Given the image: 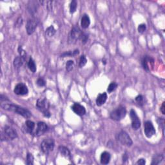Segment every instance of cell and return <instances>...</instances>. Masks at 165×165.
<instances>
[{"label":"cell","mask_w":165,"mask_h":165,"mask_svg":"<svg viewBox=\"0 0 165 165\" xmlns=\"http://www.w3.org/2000/svg\"><path fill=\"white\" fill-rule=\"evenodd\" d=\"M82 32L79 28L78 26H74L72 29L71 33L69 34V43H75L77 41L80 40L81 37Z\"/></svg>","instance_id":"7"},{"label":"cell","mask_w":165,"mask_h":165,"mask_svg":"<svg viewBox=\"0 0 165 165\" xmlns=\"http://www.w3.org/2000/svg\"><path fill=\"white\" fill-rule=\"evenodd\" d=\"M48 130L49 127L45 122L39 121L37 122L36 130L34 132V133L32 134V135H34V136L36 137L41 136L42 135H43L45 133H46V132L48 131Z\"/></svg>","instance_id":"10"},{"label":"cell","mask_w":165,"mask_h":165,"mask_svg":"<svg viewBox=\"0 0 165 165\" xmlns=\"http://www.w3.org/2000/svg\"><path fill=\"white\" fill-rule=\"evenodd\" d=\"M77 7V3L76 0H73L70 4V12L71 14H74L76 11Z\"/></svg>","instance_id":"26"},{"label":"cell","mask_w":165,"mask_h":165,"mask_svg":"<svg viewBox=\"0 0 165 165\" xmlns=\"http://www.w3.org/2000/svg\"><path fill=\"white\" fill-rule=\"evenodd\" d=\"M117 140L122 145L130 147L133 144V141L129 135L124 131H121L117 134Z\"/></svg>","instance_id":"6"},{"label":"cell","mask_w":165,"mask_h":165,"mask_svg":"<svg viewBox=\"0 0 165 165\" xmlns=\"http://www.w3.org/2000/svg\"><path fill=\"white\" fill-rule=\"evenodd\" d=\"M128 155L126 152H125V153L123 154V156H122V162L124 163V162H126L128 161Z\"/></svg>","instance_id":"38"},{"label":"cell","mask_w":165,"mask_h":165,"mask_svg":"<svg viewBox=\"0 0 165 165\" xmlns=\"http://www.w3.org/2000/svg\"><path fill=\"white\" fill-rule=\"evenodd\" d=\"M146 164V161L144 159H139L138 161H137L136 162V164H140V165H144Z\"/></svg>","instance_id":"37"},{"label":"cell","mask_w":165,"mask_h":165,"mask_svg":"<svg viewBox=\"0 0 165 165\" xmlns=\"http://www.w3.org/2000/svg\"><path fill=\"white\" fill-rule=\"evenodd\" d=\"M56 34V30H55L54 26H50L46 29L45 31V35L46 36L49 37H51L52 36H54V35Z\"/></svg>","instance_id":"24"},{"label":"cell","mask_w":165,"mask_h":165,"mask_svg":"<svg viewBox=\"0 0 165 165\" xmlns=\"http://www.w3.org/2000/svg\"><path fill=\"white\" fill-rule=\"evenodd\" d=\"M117 84L116 82H112L110 84H109L108 86V88H107V91H108V93H111L113 91H114L117 88Z\"/></svg>","instance_id":"28"},{"label":"cell","mask_w":165,"mask_h":165,"mask_svg":"<svg viewBox=\"0 0 165 165\" xmlns=\"http://www.w3.org/2000/svg\"><path fill=\"white\" fill-rule=\"evenodd\" d=\"M146 26L145 24L142 23L140 24L138 26V28H137V30H138V32L139 33H143V32L146 31Z\"/></svg>","instance_id":"35"},{"label":"cell","mask_w":165,"mask_h":165,"mask_svg":"<svg viewBox=\"0 0 165 165\" xmlns=\"http://www.w3.org/2000/svg\"><path fill=\"white\" fill-rule=\"evenodd\" d=\"M59 151L60 152V154H61V156L66 157V158L71 159V152H70V150L67 147L64 146H60L59 147Z\"/></svg>","instance_id":"19"},{"label":"cell","mask_w":165,"mask_h":165,"mask_svg":"<svg viewBox=\"0 0 165 165\" xmlns=\"http://www.w3.org/2000/svg\"><path fill=\"white\" fill-rule=\"evenodd\" d=\"M14 92L17 96H27L29 93V89L26 84L20 82L15 86Z\"/></svg>","instance_id":"13"},{"label":"cell","mask_w":165,"mask_h":165,"mask_svg":"<svg viewBox=\"0 0 165 165\" xmlns=\"http://www.w3.org/2000/svg\"><path fill=\"white\" fill-rule=\"evenodd\" d=\"M36 107L47 118H49L51 116V114L49 111V103L46 99L40 98L37 99Z\"/></svg>","instance_id":"2"},{"label":"cell","mask_w":165,"mask_h":165,"mask_svg":"<svg viewBox=\"0 0 165 165\" xmlns=\"http://www.w3.org/2000/svg\"><path fill=\"white\" fill-rule=\"evenodd\" d=\"M102 63H103L104 65H106V60H102Z\"/></svg>","instance_id":"42"},{"label":"cell","mask_w":165,"mask_h":165,"mask_svg":"<svg viewBox=\"0 0 165 165\" xmlns=\"http://www.w3.org/2000/svg\"><path fill=\"white\" fill-rule=\"evenodd\" d=\"M36 83L37 85L40 87H43L46 85V81H45V79L42 77H39V78L37 80Z\"/></svg>","instance_id":"34"},{"label":"cell","mask_w":165,"mask_h":165,"mask_svg":"<svg viewBox=\"0 0 165 165\" xmlns=\"http://www.w3.org/2000/svg\"><path fill=\"white\" fill-rule=\"evenodd\" d=\"M34 157L32 156V154L28 153L27 155V159H26V164L28 165H32L34 164Z\"/></svg>","instance_id":"27"},{"label":"cell","mask_w":165,"mask_h":165,"mask_svg":"<svg viewBox=\"0 0 165 165\" xmlns=\"http://www.w3.org/2000/svg\"><path fill=\"white\" fill-rule=\"evenodd\" d=\"M1 106L3 110L10 112H13L14 113H16L20 115V116L24 117L25 118H29L31 116V112L28 109L18 105H16V104L1 103Z\"/></svg>","instance_id":"1"},{"label":"cell","mask_w":165,"mask_h":165,"mask_svg":"<svg viewBox=\"0 0 165 165\" xmlns=\"http://www.w3.org/2000/svg\"><path fill=\"white\" fill-rule=\"evenodd\" d=\"M55 146L54 140L52 138L45 139L41 143V148L43 153L48 154L53 151Z\"/></svg>","instance_id":"5"},{"label":"cell","mask_w":165,"mask_h":165,"mask_svg":"<svg viewBox=\"0 0 165 165\" xmlns=\"http://www.w3.org/2000/svg\"><path fill=\"white\" fill-rule=\"evenodd\" d=\"M90 19L88 15L84 14L83 16H82L81 20V27L82 29H86L87 28H88V27L90 26Z\"/></svg>","instance_id":"18"},{"label":"cell","mask_w":165,"mask_h":165,"mask_svg":"<svg viewBox=\"0 0 165 165\" xmlns=\"http://www.w3.org/2000/svg\"><path fill=\"white\" fill-rule=\"evenodd\" d=\"M79 50H75L74 52L69 51V52H65V53H63V54L61 55V56L63 57H66V56H74L77 54H79Z\"/></svg>","instance_id":"30"},{"label":"cell","mask_w":165,"mask_h":165,"mask_svg":"<svg viewBox=\"0 0 165 165\" xmlns=\"http://www.w3.org/2000/svg\"><path fill=\"white\" fill-rule=\"evenodd\" d=\"M142 68L146 71H150L153 69L154 65V59L150 56H144L141 61Z\"/></svg>","instance_id":"9"},{"label":"cell","mask_w":165,"mask_h":165,"mask_svg":"<svg viewBox=\"0 0 165 165\" xmlns=\"http://www.w3.org/2000/svg\"><path fill=\"white\" fill-rule=\"evenodd\" d=\"M87 63V59H86V56H84V55H82L80 57V59H79V67L80 68H82V67H83Z\"/></svg>","instance_id":"31"},{"label":"cell","mask_w":165,"mask_h":165,"mask_svg":"<svg viewBox=\"0 0 165 165\" xmlns=\"http://www.w3.org/2000/svg\"><path fill=\"white\" fill-rule=\"evenodd\" d=\"M72 110L75 114L79 116H82L86 114L85 108L79 103H74L72 106Z\"/></svg>","instance_id":"15"},{"label":"cell","mask_w":165,"mask_h":165,"mask_svg":"<svg viewBox=\"0 0 165 165\" xmlns=\"http://www.w3.org/2000/svg\"><path fill=\"white\" fill-rule=\"evenodd\" d=\"M17 51H18V53L19 54L20 56H21L22 57H23V58L26 59L27 53H26V52L23 49V48H22L21 46H19L18 50H17Z\"/></svg>","instance_id":"33"},{"label":"cell","mask_w":165,"mask_h":165,"mask_svg":"<svg viewBox=\"0 0 165 165\" xmlns=\"http://www.w3.org/2000/svg\"><path fill=\"white\" fill-rule=\"evenodd\" d=\"M38 3V1H29L28 5V10L30 13L32 14L36 13L37 9V3Z\"/></svg>","instance_id":"20"},{"label":"cell","mask_w":165,"mask_h":165,"mask_svg":"<svg viewBox=\"0 0 165 165\" xmlns=\"http://www.w3.org/2000/svg\"><path fill=\"white\" fill-rule=\"evenodd\" d=\"M28 67H29V69H30V71L33 72V73L36 72L37 71V67H36V63H35L34 59H32V57H31V58L29 59V61H28Z\"/></svg>","instance_id":"23"},{"label":"cell","mask_w":165,"mask_h":165,"mask_svg":"<svg viewBox=\"0 0 165 165\" xmlns=\"http://www.w3.org/2000/svg\"><path fill=\"white\" fill-rule=\"evenodd\" d=\"M164 104H165V102H162V105H161V111L162 112V114L164 115L165 114V112H164V108H165V106H164Z\"/></svg>","instance_id":"41"},{"label":"cell","mask_w":165,"mask_h":165,"mask_svg":"<svg viewBox=\"0 0 165 165\" xmlns=\"http://www.w3.org/2000/svg\"><path fill=\"white\" fill-rule=\"evenodd\" d=\"M107 94L106 92H103V93L102 94H99L98 96L97 97V99H96V104L97 106H101L102 105H103V104L105 103L106 100H107Z\"/></svg>","instance_id":"16"},{"label":"cell","mask_w":165,"mask_h":165,"mask_svg":"<svg viewBox=\"0 0 165 165\" xmlns=\"http://www.w3.org/2000/svg\"><path fill=\"white\" fill-rule=\"evenodd\" d=\"M0 100H1V102H2L3 101H9V99L7 98V97L3 96V94H1V96H0Z\"/></svg>","instance_id":"39"},{"label":"cell","mask_w":165,"mask_h":165,"mask_svg":"<svg viewBox=\"0 0 165 165\" xmlns=\"http://www.w3.org/2000/svg\"><path fill=\"white\" fill-rule=\"evenodd\" d=\"M136 101L137 103L140 106L144 105L146 102L145 97H144L143 96H142V95H139V96H137L136 97Z\"/></svg>","instance_id":"25"},{"label":"cell","mask_w":165,"mask_h":165,"mask_svg":"<svg viewBox=\"0 0 165 165\" xmlns=\"http://www.w3.org/2000/svg\"><path fill=\"white\" fill-rule=\"evenodd\" d=\"M126 115V109L123 106H119L114 110L112 111L110 117V118L116 121H119L124 119Z\"/></svg>","instance_id":"4"},{"label":"cell","mask_w":165,"mask_h":165,"mask_svg":"<svg viewBox=\"0 0 165 165\" xmlns=\"http://www.w3.org/2000/svg\"><path fill=\"white\" fill-rule=\"evenodd\" d=\"M144 134L146 137L150 138L156 134V129L152 124V122L150 121H147L144 122Z\"/></svg>","instance_id":"11"},{"label":"cell","mask_w":165,"mask_h":165,"mask_svg":"<svg viewBox=\"0 0 165 165\" xmlns=\"http://www.w3.org/2000/svg\"><path fill=\"white\" fill-rule=\"evenodd\" d=\"M164 159V156L162 154H156L153 157L152 161V165H157L161 163L162 160Z\"/></svg>","instance_id":"21"},{"label":"cell","mask_w":165,"mask_h":165,"mask_svg":"<svg viewBox=\"0 0 165 165\" xmlns=\"http://www.w3.org/2000/svg\"><path fill=\"white\" fill-rule=\"evenodd\" d=\"M17 137V132L9 126L4 127L1 134V141H12Z\"/></svg>","instance_id":"3"},{"label":"cell","mask_w":165,"mask_h":165,"mask_svg":"<svg viewBox=\"0 0 165 165\" xmlns=\"http://www.w3.org/2000/svg\"><path fill=\"white\" fill-rule=\"evenodd\" d=\"M74 62L72 60H69L66 63V69L67 72H71L74 69Z\"/></svg>","instance_id":"29"},{"label":"cell","mask_w":165,"mask_h":165,"mask_svg":"<svg viewBox=\"0 0 165 165\" xmlns=\"http://www.w3.org/2000/svg\"><path fill=\"white\" fill-rule=\"evenodd\" d=\"M38 25V21L36 18L32 17L28 19L26 25V31L27 34L31 35L34 33Z\"/></svg>","instance_id":"8"},{"label":"cell","mask_w":165,"mask_h":165,"mask_svg":"<svg viewBox=\"0 0 165 165\" xmlns=\"http://www.w3.org/2000/svg\"><path fill=\"white\" fill-rule=\"evenodd\" d=\"M22 24H23V19H22L21 17H19V18L17 19V21H16V27H21Z\"/></svg>","instance_id":"36"},{"label":"cell","mask_w":165,"mask_h":165,"mask_svg":"<svg viewBox=\"0 0 165 165\" xmlns=\"http://www.w3.org/2000/svg\"><path fill=\"white\" fill-rule=\"evenodd\" d=\"M45 3H47V8L49 11H51V10L52 9V1H45Z\"/></svg>","instance_id":"40"},{"label":"cell","mask_w":165,"mask_h":165,"mask_svg":"<svg viewBox=\"0 0 165 165\" xmlns=\"http://www.w3.org/2000/svg\"><path fill=\"white\" fill-rule=\"evenodd\" d=\"M131 121H132V127L134 130H137L141 126V121L137 116L136 111L134 109H132L130 112Z\"/></svg>","instance_id":"12"},{"label":"cell","mask_w":165,"mask_h":165,"mask_svg":"<svg viewBox=\"0 0 165 165\" xmlns=\"http://www.w3.org/2000/svg\"><path fill=\"white\" fill-rule=\"evenodd\" d=\"M88 35L86 33H84V32H82L81 39H80V40L81 41V43L82 44H85L86 42L88 41Z\"/></svg>","instance_id":"32"},{"label":"cell","mask_w":165,"mask_h":165,"mask_svg":"<svg viewBox=\"0 0 165 165\" xmlns=\"http://www.w3.org/2000/svg\"><path fill=\"white\" fill-rule=\"evenodd\" d=\"M111 159L110 154L108 152H102L100 157V161L102 164H108Z\"/></svg>","instance_id":"17"},{"label":"cell","mask_w":165,"mask_h":165,"mask_svg":"<svg viewBox=\"0 0 165 165\" xmlns=\"http://www.w3.org/2000/svg\"><path fill=\"white\" fill-rule=\"evenodd\" d=\"M36 126V124L33 121H30V120H27L25 122L24 125L22 127L23 130L25 132V133L30 134L31 135H32L34 132V128Z\"/></svg>","instance_id":"14"},{"label":"cell","mask_w":165,"mask_h":165,"mask_svg":"<svg viewBox=\"0 0 165 165\" xmlns=\"http://www.w3.org/2000/svg\"><path fill=\"white\" fill-rule=\"evenodd\" d=\"M25 60V59L20 56L16 57L14 60V66L16 68H19L23 65Z\"/></svg>","instance_id":"22"}]
</instances>
